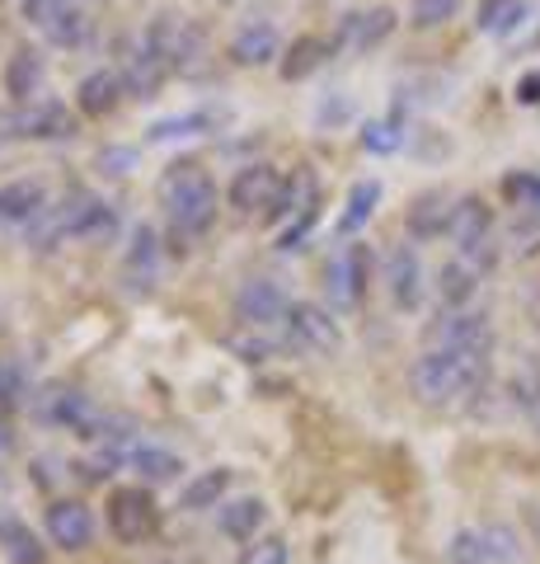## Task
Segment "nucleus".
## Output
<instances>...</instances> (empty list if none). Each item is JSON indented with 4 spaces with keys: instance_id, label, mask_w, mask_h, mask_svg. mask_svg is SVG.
I'll return each mask as SVG.
<instances>
[{
    "instance_id": "f257e3e1",
    "label": "nucleus",
    "mask_w": 540,
    "mask_h": 564,
    "mask_svg": "<svg viewBox=\"0 0 540 564\" xmlns=\"http://www.w3.org/2000/svg\"><path fill=\"white\" fill-rule=\"evenodd\" d=\"M489 372V352H465V348H428L409 367V386L423 404H451L470 395Z\"/></svg>"
},
{
    "instance_id": "f03ea898",
    "label": "nucleus",
    "mask_w": 540,
    "mask_h": 564,
    "mask_svg": "<svg viewBox=\"0 0 540 564\" xmlns=\"http://www.w3.org/2000/svg\"><path fill=\"white\" fill-rule=\"evenodd\" d=\"M155 193H161V207L179 236H202L217 221V184L198 161H174L161 174Z\"/></svg>"
},
{
    "instance_id": "7ed1b4c3",
    "label": "nucleus",
    "mask_w": 540,
    "mask_h": 564,
    "mask_svg": "<svg viewBox=\"0 0 540 564\" xmlns=\"http://www.w3.org/2000/svg\"><path fill=\"white\" fill-rule=\"evenodd\" d=\"M447 236L456 240L461 259L470 263V269H484V263H494V217L489 207H484V198H461L456 207H451V226Z\"/></svg>"
},
{
    "instance_id": "20e7f679",
    "label": "nucleus",
    "mask_w": 540,
    "mask_h": 564,
    "mask_svg": "<svg viewBox=\"0 0 540 564\" xmlns=\"http://www.w3.org/2000/svg\"><path fill=\"white\" fill-rule=\"evenodd\" d=\"M372 273V250L367 245H343V250L324 263V292L339 311H353L362 302V288H367Z\"/></svg>"
},
{
    "instance_id": "39448f33",
    "label": "nucleus",
    "mask_w": 540,
    "mask_h": 564,
    "mask_svg": "<svg viewBox=\"0 0 540 564\" xmlns=\"http://www.w3.org/2000/svg\"><path fill=\"white\" fill-rule=\"evenodd\" d=\"M283 325H287V344L301 352H339L343 348L339 321L316 302H291Z\"/></svg>"
},
{
    "instance_id": "423d86ee",
    "label": "nucleus",
    "mask_w": 540,
    "mask_h": 564,
    "mask_svg": "<svg viewBox=\"0 0 540 564\" xmlns=\"http://www.w3.org/2000/svg\"><path fill=\"white\" fill-rule=\"evenodd\" d=\"M146 43L169 70H184L202 57V29L179 20V14H161V20L146 29Z\"/></svg>"
},
{
    "instance_id": "0eeeda50",
    "label": "nucleus",
    "mask_w": 540,
    "mask_h": 564,
    "mask_svg": "<svg viewBox=\"0 0 540 564\" xmlns=\"http://www.w3.org/2000/svg\"><path fill=\"white\" fill-rule=\"evenodd\" d=\"M5 137H38V141H71L76 137V113H66V104H33L10 118H0Z\"/></svg>"
},
{
    "instance_id": "6e6552de",
    "label": "nucleus",
    "mask_w": 540,
    "mask_h": 564,
    "mask_svg": "<svg viewBox=\"0 0 540 564\" xmlns=\"http://www.w3.org/2000/svg\"><path fill=\"white\" fill-rule=\"evenodd\" d=\"M287 296L277 282L268 278H250V282H240V292H235V321L245 325V329H264V325H277V321H287Z\"/></svg>"
},
{
    "instance_id": "1a4fd4ad",
    "label": "nucleus",
    "mask_w": 540,
    "mask_h": 564,
    "mask_svg": "<svg viewBox=\"0 0 540 564\" xmlns=\"http://www.w3.org/2000/svg\"><path fill=\"white\" fill-rule=\"evenodd\" d=\"M109 527H113V536L118 541H146L155 532V503H151V494L146 489H118L113 499H109Z\"/></svg>"
},
{
    "instance_id": "9d476101",
    "label": "nucleus",
    "mask_w": 540,
    "mask_h": 564,
    "mask_svg": "<svg viewBox=\"0 0 540 564\" xmlns=\"http://www.w3.org/2000/svg\"><path fill=\"white\" fill-rule=\"evenodd\" d=\"M428 344L432 348H465V352H489L494 348V334L484 315H470V311H447L438 325L428 329Z\"/></svg>"
},
{
    "instance_id": "9b49d317",
    "label": "nucleus",
    "mask_w": 540,
    "mask_h": 564,
    "mask_svg": "<svg viewBox=\"0 0 540 564\" xmlns=\"http://www.w3.org/2000/svg\"><path fill=\"white\" fill-rule=\"evenodd\" d=\"M43 410L52 423H62L66 433H80V437H103V423H109L85 391H52Z\"/></svg>"
},
{
    "instance_id": "f8f14e48",
    "label": "nucleus",
    "mask_w": 540,
    "mask_h": 564,
    "mask_svg": "<svg viewBox=\"0 0 540 564\" xmlns=\"http://www.w3.org/2000/svg\"><path fill=\"white\" fill-rule=\"evenodd\" d=\"M47 536H52V545H62V551H85V545L95 541L90 508L76 499H57L47 508Z\"/></svg>"
},
{
    "instance_id": "ddd939ff",
    "label": "nucleus",
    "mask_w": 540,
    "mask_h": 564,
    "mask_svg": "<svg viewBox=\"0 0 540 564\" xmlns=\"http://www.w3.org/2000/svg\"><path fill=\"white\" fill-rule=\"evenodd\" d=\"M386 288H390V302L399 311L418 306V296H423V263H418L414 245H395L386 254Z\"/></svg>"
},
{
    "instance_id": "4468645a",
    "label": "nucleus",
    "mask_w": 540,
    "mask_h": 564,
    "mask_svg": "<svg viewBox=\"0 0 540 564\" xmlns=\"http://www.w3.org/2000/svg\"><path fill=\"white\" fill-rule=\"evenodd\" d=\"M277 193H283V180H277V170L273 165H245L231 180V207L235 212H254V207H264V217H268V207L277 203Z\"/></svg>"
},
{
    "instance_id": "2eb2a0df",
    "label": "nucleus",
    "mask_w": 540,
    "mask_h": 564,
    "mask_svg": "<svg viewBox=\"0 0 540 564\" xmlns=\"http://www.w3.org/2000/svg\"><path fill=\"white\" fill-rule=\"evenodd\" d=\"M47 212V188L43 180H10L0 184V221L10 226H33Z\"/></svg>"
},
{
    "instance_id": "dca6fc26",
    "label": "nucleus",
    "mask_w": 540,
    "mask_h": 564,
    "mask_svg": "<svg viewBox=\"0 0 540 564\" xmlns=\"http://www.w3.org/2000/svg\"><path fill=\"white\" fill-rule=\"evenodd\" d=\"M118 76H123L128 95H136V99H155V95H161V85H165V76H169V66L155 57L151 43L142 39V43H136L128 57H123V70H118Z\"/></svg>"
},
{
    "instance_id": "f3484780",
    "label": "nucleus",
    "mask_w": 540,
    "mask_h": 564,
    "mask_svg": "<svg viewBox=\"0 0 540 564\" xmlns=\"http://www.w3.org/2000/svg\"><path fill=\"white\" fill-rule=\"evenodd\" d=\"M395 33V10H357V14H343L339 24V43H348L353 52H372L381 47Z\"/></svg>"
},
{
    "instance_id": "a211bd4d",
    "label": "nucleus",
    "mask_w": 540,
    "mask_h": 564,
    "mask_svg": "<svg viewBox=\"0 0 540 564\" xmlns=\"http://www.w3.org/2000/svg\"><path fill=\"white\" fill-rule=\"evenodd\" d=\"M231 57L235 66H273L283 57V39H277V29L268 20H254L231 39Z\"/></svg>"
},
{
    "instance_id": "6ab92c4d",
    "label": "nucleus",
    "mask_w": 540,
    "mask_h": 564,
    "mask_svg": "<svg viewBox=\"0 0 540 564\" xmlns=\"http://www.w3.org/2000/svg\"><path fill=\"white\" fill-rule=\"evenodd\" d=\"M123 95H128V85H123V76H118V70H109V66H103V70H90V76L80 80V90H76L80 113H90V118L113 113Z\"/></svg>"
},
{
    "instance_id": "aec40b11",
    "label": "nucleus",
    "mask_w": 540,
    "mask_h": 564,
    "mask_svg": "<svg viewBox=\"0 0 540 564\" xmlns=\"http://www.w3.org/2000/svg\"><path fill=\"white\" fill-rule=\"evenodd\" d=\"M451 203L442 188H428V193H418L414 207H409V236L414 240H432V236H442L447 226H451Z\"/></svg>"
},
{
    "instance_id": "412c9836",
    "label": "nucleus",
    "mask_w": 540,
    "mask_h": 564,
    "mask_svg": "<svg viewBox=\"0 0 540 564\" xmlns=\"http://www.w3.org/2000/svg\"><path fill=\"white\" fill-rule=\"evenodd\" d=\"M43 76H47V66H43V57L33 47H20L14 57L5 62V95L14 99V104H29L33 95L43 90Z\"/></svg>"
},
{
    "instance_id": "4be33fe9",
    "label": "nucleus",
    "mask_w": 540,
    "mask_h": 564,
    "mask_svg": "<svg viewBox=\"0 0 540 564\" xmlns=\"http://www.w3.org/2000/svg\"><path fill=\"white\" fill-rule=\"evenodd\" d=\"M264 518H268L264 499H235V503L221 508V532L231 541H254V532L264 527Z\"/></svg>"
},
{
    "instance_id": "5701e85b",
    "label": "nucleus",
    "mask_w": 540,
    "mask_h": 564,
    "mask_svg": "<svg viewBox=\"0 0 540 564\" xmlns=\"http://www.w3.org/2000/svg\"><path fill=\"white\" fill-rule=\"evenodd\" d=\"M376 203H381V180L353 184V193H348V207H343V217H339V236L362 231V226L376 217Z\"/></svg>"
},
{
    "instance_id": "b1692460",
    "label": "nucleus",
    "mask_w": 540,
    "mask_h": 564,
    "mask_svg": "<svg viewBox=\"0 0 540 564\" xmlns=\"http://www.w3.org/2000/svg\"><path fill=\"white\" fill-rule=\"evenodd\" d=\"M132 470L142 475L146 485H174L184 475V462L174 452H165V447H136L132 452Z\"/></svg>"
},
{
    "instance_id": "393cba45",
    "label": "nucleus",
    "mask_w": 540,
    "mask_h": 564,
    "mask_svg": "<svg viewBox=\"0 0 540 564\" xmlns=\"http://www.w3.org/2000/svg\"><path fill=\"white\" fill-rule=\"evenodd\" d=\"M521 20H527V0H480V10H475L480 33H494V39L513 33Z\"/></svg>"
},
{
    "instance_id": "a878e982",
    "label": "nucleus",
    "mask_w": 540,
    "mask_h": 564,
    "mask_svg": "<svg viewBox=\"0 0 540 564\" xmlns=\"http://www.w3.org/2000/svg\"><path fill=\"white\" fill-rule=\"evenodd\" d=\"M329 52H334V47H329L324 39H310V33H306V39H296L291 52H287V62H283V80H306L310 70L329 57Z\"/></svg>"
},
{
    "instance_id": "bb28decb",
    "label": "nucleus",
    "mask_w": 540,
    "mask_h": 564,
    "mask_svg": "<svg viewBox=\"0 0 540 564\" xmlns=\"http://www.w3.org/2000/svg\"><path fill=\"white\" fill-rule=\"evenodd\" d=\"M438 292H442V302L451 306V311H461L470 296H475V269H470L465 259H456V263H442V273H438Z\"/></svg>"
},
{
    "instance_id": "cd10ccee",
    "label": "nucleus",
    "mask_w": 540,
    "mask_h": 564,
    "mask_svg": "<svg viewBox=\"0 0 540 564\" xmlns=\"http://www.w3.org/2000/svg\"><path fill=\"white\" fill-rule=\"evenodd\" d=\"M225 485H231V470H207V475H198V480L179 494V508H188V513L217 508V499L225 494Z\"/></svg>"
},
{
    "instance_id": "c85d7f7f",
    "label": "nucleus",
    "mask_w": 540,
    "mask_h": 564,
    "mask_svg": "<svg viewBox=\"0 0 540 564\" xmlns=\"http://www.w3.org/2000/svg\"><path fill=\"white\" fill-rule=\"evenodd\" d=\"M447 560L451 564H494L484 532H456V536H451V545H447Z\"/></svg>"
},
{
    "instance_id": "c756f323",
    "label": "nucleus",
    "mask_w": 540,
    "mask_h": 564,
    "mask_svg": "<svg viewBox=\"0 0 540 564\" xmlns=\"http://www.w3.org/2000/svg\"><path fill=\"white\" fill-rule=\"evenodd\" d=\"M0 536H5L10 564H43V551H38V541H33V532H24L20 522H5V527H0Z\"/></svg>"
},
{
    "instance_id": "7c9ffc66",
    "label": "nucleus",
    "mask_w": 540,
    "mask_h": 564,
    "mask_svg": "<svg viewBox=\"0 0 540 564\" xmlns=\"http://www.w3.org/2000/svg\"><path fill=\"white\" fill-rule=\"evenodd\" d=\"M47 39H52V47H80L85 39H90V20H85L80 10H66L62 20L47 29Z\"/></svg>"
},
{
    "instance_id": "2f4dec72",
    "label": "nucleus",
    "mask_w": 540,
    "mask_h": 564,
    "mask_svg": "<svg viewBox=\"0 0 540 564\" xmlns=\"http://www.w3.org/2000/svg\"><path fill=\"white\" fill-rule=\"evenodd\" d=\"M399 141H405L399 122H367V128H362V147H367L372 155H390V151H399Z\"/></svg>"
},
{
    "instance_id": "473e14b6",
    "label": "nucleus",
    "mask_w": 540,
    "mask_h": 564,
    "mask_svg": "<svg viewBox=\"0 0 540 564\" xmlns=\"http://www.w3.org/2000/svg\"><path fill=\"white\" fill-rule=\"evenodd\" d=\"M212 113H184V118H165L151 128V141H174V137H194L198 128H207Z\"/></svg>"
},
{
    "instance_id": "72a5a7b5",
    "label": "nucleus",
    "mask_w": 540,
    "mask_h": 564,
    "mask_svg": "<svg viewBox=\"0 0 540 564\" xmlns=\"http://www.w3.org/2000/svg\"><path fill=\"white\" fill-rule=\"evenodd\" d=\"M66 10H76V0H24V20H29V24H38L43 33L57 24Z\"/></svg>"
},
{
    "instance_id": "f704fd0d",
    "label": "nucleus",
    "mask_w": 540,
    "mask_h": 564,
    "mask_svg": "<svg viewBox=\"0 0 540 564\" xmlns=\"http://www.w3.org/2000/svg\"><path fill=\"white\" fill-rule=\"evenodd\" d=\"M503 193H508L517 207L540 212V180L536 174H508V180H503Z\"/></svg>"
},
{
    "instance_id": "c9c22d12",
    "label": "nucleus",
    "mask_w": 540,
    "mask_h": 564,
    "mask_svg": "<svg viewBox=\"0 0 540 564\" xmlns=\"http://www.w3.org/2000/svg\"><path fill=\"white\" fill-rule=\"evenodd\" d=\"M461 10V0H414V24L418 29H438Z\"/></svg>"
},
{
    "instance_id": "e433bc0d",
    "label": "nucleus",
    "mask_w": 540,
    "mask_h": 564,
    "mask_svg": "<svg viewBox=\"0 0 540 564\" xmlns=\"http://www.w3.org/2000/svg\"><path fill=\"white\" fill-rule=\"evenodd\" d=\"M240 564H287V541H277V536L254 541V545H245Z\"/></svg>"
},
{
    "instance_id": "4c0bfd02",
    "label": "nucleus",
    "mask_w": 540,
    "mask_h": 564,
    "mask_svg": "<svg viewBox=\"0 0 540 564\" xmlns=\"http://www.w3.org/2000/svg\"><path fill=\"white\" fill-rule=\"evenodd\" d=\"M128 263H132V269H155V231H151V226H136V231H132V254H128Z\"/></svg>"
},
{
    "instance_id": "58836bf2",
    "label": "nucleus",
    "mask_w": 540,
    "mask_h": 564,
    "mask_svg": "<svg viewBox=\"0 0 540 564\" xmlns=\"http://www.w3.org/2000/svg\"><path fill=\"white\" fill-rule=\"evenodd\" d=\"M310 231H316V212H296V221L287 226V231H283V236H277V250H283V254H291V250H301V240H306Z\"/></svg>"
},
{
    "instance_id": "ea45409f",
    "label": "nucleus",
    "mask_w": 540,
    "mask_h": 564,
    "mask_svg": "<svg viewBox=\"0 0 540 564\" xmlns=\"http://www.w3.org/2000/svg\"><path fill=\"white\" fill-rule=\"evenodd\" d=\"M484 541H489L494 564H513V560H517V541H513V532H503V527H489V532H484Z\"/></svg>"
},
{
    "instance_id": "a19ab883",
    "label": "nucleus",
    "mask_w": 540,
    "mask_h": 564,
    "mask_svg": "<svg viewBox=\"0 0 540 564\" xmlns=\"http://www.w3.org/2000/svg\"><path fill=\"white\" fill-rule=\"evenodd\" d=\"M231 352H240L245 362H268L277 348H273L268 339H258V334H254V339H231Z\"/></svg>"
},
{
    "instance_id": "79ce46f5",
    "label": "nucleus",
    "mask_w": 540,
    "mask_h": 564,
    "mask_svg": "<svg viewBox=\"0 0 540 564\" xmlns=\"http://www.w3.org/2000/svg\"><path fill=\"white\" fill-rule=\"evenodd\" d=\"M113 466H118V447H103L99 456L85 462V475H90V480H103V475H113Z\"/></svg>"
},
{
    "instance_id": "37998d69",
    "label": "nucleus",
    "mask_w": 540,
    "mask_h": 564,
    "mask_svg": "<svg viewBox=\"0 0 540 564\" xmlns=\"http://www.w3.org/2000/svg\"><path fill=\"white\" fill-rule=\"evenodd\" d=\"M517 104H540V70L517 80Z\"/></svg>"
},
{
    "instance_id": "c03bdc74",
    "label": "nucleus",
    "mask_w": 540,
    "mask_h": 564,
    "mask_svg": "<svg viewBox=\"0 0 540 564\" xmlns=\"http://www.w3.org/2000/svg\"><path fill=\"white\" fill-rule=\"evenodd\" d=\"M132 165V151H103L99 155V170H109V174H128Z\"/></svg>"
},
{
    "instance_id": "a18cd8bd",
    "label": "nucleus",
    "mask_w": 540,
    "mask_h": 564,
    "mask_svg": "<svg viewBox=\"0 0 540 564\" xmlns=\"http://www.w3.org/2000/svg\"><path fill=\"white\" fill-rule=\"evenodd\" d=\"M521 404H527V419H531V429L540 433V377L527 386V395H521Z\"/></svg>"
},
{
    "instance_id": "49530a36",
    "label": "nucleus",
    "mask_w": 540,
    "mask_h": 564,
    "mask_svg": "<svg viewBox=\"0 0 540 564\" xmlns=\"http://www.w3.org/2000/svg\"><path fill=\"white\" fill-rule=\"evenodd\" d=\"M10 447H14V433H10V423L0 419V462H5V456H10Z\"/></svg>"
}]
</instances>
